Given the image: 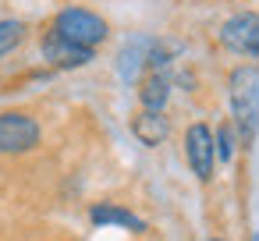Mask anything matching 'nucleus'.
Here are the masks:
<instances>
[{"instance_id": "nucleus-1", "label": "nucleus", "mask_w": 259, "mask_h": 241, "mask_svg": "<svg viewBox=\"0 0 259 241\" xmlns=\"http://www.w3.org/2000/svg\"><path fill=\"white\" fill-rule=\"evenodd\" d=\"M227 100H231V114H234L241 146H252V138L259 131V68H252V64L234 68L227 78Z\"/></svg>"}, {"instance_id": "nucleus-2", "label": "nucleus", "mask_w": 259, "mask_h": 241, "mask_svg": "<svg viewBox=\"0 0 259 241\" xmlns=\"http://www.w3.org/2000/svg\"><path fill=\"white\" fill-rule=\"evenodd\" d=\"M54 32H61L64 39L93 50V46H100L107 39V22L100 15L85 11V8H68V11H61L54 18Z\"/></svg>"}, {"instance_id": "nucleus-3", "label": "nucleus", "mask_w": 259, "mask_h": 241, "mask_svg": "<svg viewBox=\"0 0 259 241\" xmlns=\"http://www.w3.org/2000/svg\"><path fill=\"white\" fill-rule=\"evenodd\" d=\"M220 43L231 54H241V57H255L259 61V15H252V11L231 15L220 25Z\"/></svg>"}, {"instance_id": "nucleus-4", "label": "nucleus", "mask_w": 259, "mask_h": 241, "mask_svg": "<svg viewBox=\"0 0 259 241\" xmlns=\"http://www.w3.org/2000/svg\"><path fill=\"white\" fill-rule=\"evenodd\" d=\"M39 146V124L29 114H0V153H29Z\"/></svg>"}, {"instance_id": "nucleus-5", "label": "nucleus", "mask_w": 259, "mask_h": 241, "mask_svg": "<svg viewBox=\"0 0 259 241\" xmlns=\"http://www.w3.org/2000/svg\"><path fill=\"white\" fill-rule=\"evenodd\" d=\"M185 153H188L192 174H195L199 181H209V177H213V160H217V153H213V131H209L206 124H192V128L185 131Z\"/></svg>"}, {"instance_id": "nucleus-6", "label": "nucleus", "mask_w": 259, "mask_h": 241, "mask_svg": "<svg viewBox=\"0 0 259 241\" xmlns=\"http://www.w3.org/2000/svg\"><path fill=\"white\" fill-rule=\"evenodd\" d=\"M43 61H50L54 68H85L89 61H93V50L89 46H78V43H71V39H64L61 32H47L43 36Z\"/></svg>"}, {"instance_id": "nucleus-7", "label": "nucleus", "mask_w": 259, "mask_h": 241, "mask_svg": "<svg viewBox=\"0 0 259 241\" xmlns=\"http://www.w3.org/2000/svg\"><path fill=\"white\" fill-rule=\"evenodd\" d=\"M89 220H93L96 227H103V223H117V227H128L132 234H142V230H146V220H142V216H135L132 209L114 206V202H100V206H93V209H89Z\"/></svg>"}, {"instance_id": "nucleus-8", "label": "nucleus", "mask_w": 259, "mask_h": 241, "mask_svg": "<svg viewBox=\"0 0 259 241\" xmlns=\"http://www.w3.org/2000/svg\"><path fill=\"white\" fill-rule=\"evenodd\" d=\"M132 131H135V138H139L142 146H160V142L170 135V124H167L163 114H156V110H142V114L132 121Z\"/></svg>"}, {"instance_id": "nucleus-9", "label": "nucleus", "mask_w": 259, "mask_h": 241, "mask_svg": "<svg viewBox=\"0 0 259 241\" xmlns=\"http://www.w3.org/2000/svg\"><path fill=\"white\" fill-rule=\"evenodd\" d=\"M167 96H170V75H167V71H146L142 89H139L142 107L160 114V110H163V103H167Z\"/></svg>"}, {"instance_id": "nucleus-10", "label": "nucleus", "mask_w": 259, "mask_h": 241, "mask_svg": "<svg viewBox=\"0 0 259 241\" xmlns=\"http://www.w3.org/2000/svg\"><path fill=\"white\" fill-rule=\"evenodd\" d=\"M146 50H149V39H132L124 50H121V57H117V71H121V78H135L139 75V68H146Z\"/></svg>"}, {"instance_id": "nucleus-11", "label": "nucleus", "mask_w": 259, "mask_h": 241, "mask_svg": "<svg viewBox=\"0 0 259 241\" xmlns=\"http://www.w3.org/2000/svg\"><path fill=\"white\" fill-rule=\"evenodd\" d=\"M213 153H217V160L231 163V156H234V131H231V124H220V128H217V135H213Z\"/></svg>"}, {"instance_id": "nucleus-12", "label": "nucleus", "mask_w": 259, "mask_h": 241, "mask_svg": "<svg viewBox=\"0 0 259 241\" xmlns=\"http://www.w3.org/2000/svg\"><path fill=\"white\" fill-rule=\"evenodd\" d=\"M22 32H25L22 22H0V57L11 54V50L22 43Z\"/></svg>"}, {"instance_id": "nucleus-13", "label": "nucleus", "mask_w": 259, "mask_h": 241, "mask_svg": "<svg viewBox=\"0 0 259 241\" xmlns=\"http://www.w3.org/2000/svg\"><path fill=\"white\" fill-rule=\"evenodd\" d=\"M252 241H259V234H255V237H252Z\"/></svg>"}, {"instance_id": "nucleus-14", "label": "nucleus", "mask_w": 259, "mask_h": 241, "mask_svg": "<svg viewBox=\"0 0 259 241\" xmlns=\"http://www.w3.org/2000/svg\"><path fill=\"white\" fill-rule=\"evenodd\" d=\"M213 241H224V237H213Z\"/></svg>"}]
</instances>
